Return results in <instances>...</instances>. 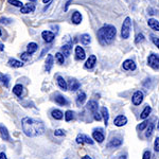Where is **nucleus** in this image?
<instances>
[{"label":"nucleus","mask_w":159,"mask_h":159,"mask_svg":"<svg viewBox=\"0 0 159 159\" xmlns=\"http://www.w3.org/2000/svg\"><path fill=\"white\" fill-rule=\"evenodd\" d=\"M49 1H50V0H43V3H49Z\"/></svg>","instance_id":"50"},{"label":"nucleus","mask_w":159,"mask_h":159,"mask_svg":"<svg viewBox=\"0 0 159 159\" xmlns=\"http://www.w3.org/2000/svg\"><path fill=\"white\" fill-rule=\"evenodd\" d=\"M75 141H76V143H79V144H84V143H87V144H90V145L93 144V140H92L90 137H88V136H86L84 134L78 135Z\"/></svg>","instance_id":"5"},{"label":"nucleus","mask_w":159,"mask_h":159,"mask_svg":"<svg viewBox=\"0 0 159 159\" xmlns=\"http://www.w3.org/2000/svg\"><path fill=\"white\" fill-rule=\"evenodd\" d=\"M153 130H154V124H150L147 126V132H145V137L150 138L151 136L153 134Z\"/></svg>","instance_id":"35"},{"label":"nucleus","mask_w":159,"mask_h":159,"mask_svg":"<svg viewBox=\"0 0 159 159\" xmlns=\"http://www.w3.org/2000/svg\"><path fill=\"white\" fill-rule=\"evenodd\" d=\"M87 109L89 110V111H91V112H97V110H98L99 108V105H98V102H96V101H89L88 103H87Z\"/></svg>","instance_id":"17"},{"label":"nucleus","mask_w":159,"mask_h":159,"mask_svg":"<svg viewBox=\"0 0 159 159\" xmlns=\"http://www.w3.org/2000/svg\"><path fill=\"white\" fill-rule=\"evenodd\" d=\"M0 136H1V138L3 140L11 141V137H10V134L7 132V129L2 124H0Z\"/></svg>","instance_id":"10"},{"label":"nucleus","mask_w":159,"mask_h":159,"mask_svg":"<svg viewBox=\"0 0 159 159\" xmlns=\"http://www.w3.org/2000/svg\"><path fill=\"white\" fill-rule=\"evenodd\" d=\"M64 117H65V120L67 122H69V121H71V120L73 119V111L72 110H67V111L65 112V115H64Z\"/></svg>","instance_id":"33"},{"label":"nucleus","mask_w":159,"mask_h":159,"mask_svg":"<svg viewBox=\"0 0 159 159\" xmlns=\"http://www.w3.org/2000/svg\"><path fill=\"white\" fill-rule=\"evenodd\" d=\"M122 67L124 70H136V64L134 61L132 60H126L123 61Z\"/></svg>","instance_id":"9"},{"label":"nucleus","mask_w":159,"mask_h":159,"mask_svg":"<svg viewBox=\"0 0 159 159\" xmlns=\"http://www.w3.org/2000/svg\"><path fill=\"white\" fill-rule=\"evenodd\" d=\"M80 87H81V84H80L79 81H76L75 79L70 80V82H69V88H70L71 91H76Z\"/></svg>","instance_id":"15"},{"label":"nucleus","mask_w":159,"mask_h":159,"mask_svg":"<svg viewBox=\"0 0 159 159\" xmlns=\"http://www.w3.org/2000/svg\"><path fill=\"white\" fill-rule=\"evenodd\" d=\"M101 116L104 119V124L107 125L108 124V120H109V114H108V109L106 107H102L101 108Z\"/></svg>","instance_id":"22"},{"label":"nucleus","mask_w":159,"mask_h":159,"mask_svg":"<svg viewBox=\"0 0 159 159\" xmlns=\"http://www.w3.org/2000/svg\"><path fill=\"white\" fill-rule=\"evenodd\" d=\"M61 53L64 56H69L71 53V45H64L61 49Z\"/></svg>","instance_id":"27"},{"label":"nucleus","mask_w":159,"mask_h":159,"mask_svg":"<svg viewBox=\"0 0 159 159\" xmlns=\"http://www.w3.org/2000/svg\"><path fill=\"white\" fill-rule=\"evenodd\" d=\"M52 67H53V56L49 54L47 56V60H46V70H47V72L51 71Z\"/></svg>","instance_id":"23"},{"label":"nucleus","mask_w":159,"mask_h":159,"mask_svg":"<svg viewBox=\"0 0 159 159\" xmlns=\"http://www.w3.org/2000/svg\"><path fill=\"white\" fill-rule=\"evenodd\" d=\"M30 54L28 52H24L21 55H20V57H21V60L24 61H29L30 60Z\"/></svg>","instance_id":"41"},{"label":"nucleus","mask_w":159,"mask_h":159,"mask_svg":"<svg viewBox=\"0 0 159 159\" xmlns=\"http://www.w3.org/2000/svg\"><path fill=\"white\" fill-rule=\"evenodd\" d=\"M37 48H38L37 43H30L29 45H28V47H27V49H28L27 52L31 55V54H33L34 52H36Z\"/></svg>","instance_id":"29"},{"label":"nucleus","mask_w":159,"mask_h":159,"mask_svg":"<svg viewBox=\"0 0 159 159\" xmlns=\"http://www.w3.org/2000/svg\"><path fill=\"white\" fill-rule=\"evenodd\" d=\"M0 159H7L6 154H4V153H0Z\"/></svg>","instance_id":"47"},{"label":"nucleus","mask_w":159,"mask_h":159,"mask_svg":"<svg viewBox=\"0 0 159 159\" xmlns=\"http://www.w3.org/2000/svg\"><path fill=\"white\" fill-rule=\"evenodd\" d=\"M148 125V122H147V121H143L142 123H141L140 125H138L137 129H139V130H144L145 129H147Z\"/></svg>","instance_id":"39"},{"label":"nucleus","mask_w":159,"mask_h":159,"mask_svg":"<svg viewBox=\"0 0 159 159\" xmlns=\"http://www.w3.org/2000/svg\"><path fill=\"white\" fill-rule=\"evenodd\" d=\"M71 2H72V0H68V2L66 3V7H65V11H67V10H68V7L70 6Z\"/></svg>","instance_id":"46"},{"label":"nucleus","mask_w":159,"mask_h":159,"mask_svg":"<svg viewBox=\"0 0 159 159\" xmlns=\"http://www.w3.org/2000/svg\"><path fill=\"white\" fill-rule=\"evenodd\" d=\"M154 151L156 153L159 152V137H157L155 139V142H154Z\"/></svg>","instance_id":"40"},{"label":"nucleus","mask_w":159,"mask_h":159,"mask_svg":"<svg viewBox=\"0 0 159 159\" xmlns=\"http://www.w3.org/2000/svg\"><path fill=\"white\" fill-rule=\"evenodd\" d=\"M148 65L150 66V67H152L153 69H155V70H158V68H159V57H158V55L152 53V54L148 56Z\"/></svg>","instance_id":"4"},{"label":"nucleus","mask_w":159,"mask_h":159,"mask_svg":"<svg viewBox=\"0 0 159 159\" xmlns=\"http://www.w3.org/2000/svg\"><path fill=\"white\" fill-rule=\"evenodd\" d=\"M96 63H97V56L96 55H90L85 63V68L86 69H92L94 67V65H96Z\"/></svg>","instance_id":"11"},{"label":"nucleus","mask_w":159,"mask_h":159,"mask_svg":"<svg viewBox=\"0 0 159 159\" xmlns=\"http://www.w3.org/2000/svg\"><path fill=\"white\" fill-rule=\"evenodd\" d=\"M151 37H152V42L154 43V45L156 46V47H159V40H158V37H156L155 35H151Z\"/></svg>","instance_id":"43"},{"label":"nucleus","mask_w":159,"mask_h":159,"mask_svg":"<svg viewBox=\"0 0 159 159\" xmlns=\"http://www.w3.org/2000/svg\"><path fill=\"white\" fill-rule=\"evenodd\" d=\"M0 82H1L6 87H7L9 86V83H10V78L7 75V74L0 73Z\"/></svg>","instance_id":"31"},{"label":"nucleus","mask_w":159,"mask_h":159,"mask_svg":"<svg viewBox=\"0 0 159 159\" xmlns=\"http://www.w3.org/2000/svg\"><path fill=\"white\" fill-rule=\"evenodd\" d=\"M151 111H152V107L151 106H145V108L142 110V112H141V115H140V118L142 120H144V119H147V118L148 117V115L151 114Z\"/></svg>","instance_id":"28"},{"label":"nucleus","mask_w":159,"mask_h":159,"mask_svg":"<svg viewBox=\"0 0 159 159\" xmlns=\"http://www.w3.org/2000/svg\"><path fill=\"white\" fill-rule=\"evenodd\" d=\"M120 159H126V155H123V156H121V157H120Z\"/></svg>","instance_id":"51"},{"label":"nucleus","mask_w":159,"mask_h":159,"mask_svg":"<svg viewBox=\"0 0 159 159\" xmlns=\"http://www.w3.org/2000/svg\"><path fill=\"white\" fill-rule=\"evenodd\" d=\"M54 101H55L56 104L61 105V106H67V105H68V101L66 100V98H64V97L61 96V94H57V96H55Z\"/></svg>","instance_id":"16"},{"label":"nucleus","mask_w":159,"mask_h":159,"mask_svg":"<svg viewBox=\"0 0 159 159\" xmlns=\"http://www.w3.org/2000/svg\"><path fill=\"white\" fill-rule=\"evenodd\" d=\"M66 135V133H65V130L64 129H56L55 132H54V136H65Z\"/></svg>","instance_id":"42"},{"label":"nucleus","mask_w":159,"mask_h":159,"mask_svg":"<svg viewBox=\"0 0 159 159\" xmlns=\"http://www.w3.org/2000/svg\"><path fill=\"white\" fill-rule=\"evenodd\" d=\"M71 20H72V22L74 25H79V24H81V21H82V15H81V13L78 12V11H75L72 14V17H71Z\"/></svg>","instance_id":"20"},{"label":"nucleus","mask_w":159,"mask_h":159,"mask_svg":"<svg viewBox=\"0 0 159 159\" xmlns=\"http://www.w3.org/2000/svg\"><path fill=\"white\" fill-rule=\"evenodd\" d=\"M142 159H151V152L150 151H145V152L143 153Z\"/></svg>","instance_id":"44"},{"label":"nucleus","mask_w":159,"mask_h":159,"mask_svg":"<svg viewBox=\"0 0 159 159\" xmlns=\"http://www.w3.org/2000/svg\"><path fill=\"white\" fill-rule=\"evenodd\" d=\"M75 56L80 61H83L84 58L86 57L85 51H84V49L82 47H80V46H76L75 47Z\"/></svg>","instance_id":"14"},{"label":"nucleus","mask_w":159,"mask_h":159,"mask_svg":"<svg viewBox=\"0 0 159 159\" xmlns=\"http://www.w3.org/2000/svg\"><path fill=\"white\" fill-rule=\"evenodd\" d=\"M42 37L43 38V40L47 43H51L55 37V34L51 31H43L42 33Z\"/></svg>","instance_id":"8"},{"label":"nucleus","mask_w":159,"mask_h":159,"mask_svg":"<svg viewBox=\"0 0 159 159\" xmlns=\"http://www.w3.org/2000/svg\"><path fill=\"white\" fill-rule=\"evenodd\" d=\"M114 123H115V125L118 127L124 126V125L127 123V118L125 116H123V115H120V116H118L116 119H115Z\"/></svg>","instance_id":"7"},{"label":"nucleus","mask_w":159,"mask_h":159,"mask_svg":"<svg viewBox=\"0 0 159 159\" xmlns=\"http://www.w3.org/2000/svg\"><path fill=\"white\" fill-rule=\"evenodd\" d=\"M82 159H92V158L89 157L88 155H86V156H84V157H82Z\"/></svg>","instance_id":"48"},{"label":"nucleus","mask_w":159,"mask_h":159,"mask_svg":"<svg viewBox=\"0 0 159 159\" xmlns=\"http://www.w3.org/2000/svg\"><path fill=\"white\" fill-rule=\"evenodd\" d=\"M30 1H36V0H30Z\"/></svg>","instance_id":"53"},{"label":"nucleus","mask_w":159,"mask_h":159,"mask_svg":"<svg viewBox=\"0 0 159 159\" xmlns=\"http://www.w3.org/2000/svg\"><path fill=\"white\" fill-rule=\"evenodd\" d=\"M117 34V30L114 25H103L99 31H98V38L101 45H109L112 40L115 39Z\"/></svg>","instance_id":"2"},{"label":"nucleus","mask_w":159,"mask_h":159,"mask_svg":"<svg viewBox=\"0 0 159 159\" xmlns=\"http://www.w3.org/2000/svg\"><path fill=\"white\" fill-rule=\"evenodd\" d=\"M21 126L25 135L28 137H37L45 133V125L42 121L25 117L21 120Z\"/></svg>","instance_id":"1"},{"label":"nucleus","mask_w":159,"mask_h":159,"mask_svg":"<svg viewBox=\"0 0 159 159\" xmlns=\"http://www.w3.org/2000/svg\"><path fill=\"white\" fill-rule=\"evenodd\" d=\"M123 143V140L121 138H114V139L110 140V142L108 143V148H117V147H121Z\"/></svg>","instance_id":"18"},{"label":"nucleus","mask_w":159,"mask_h":159,"mask_svg":"<svg viewBox=\"0 0 159 159\" xmlns=\"http://www.w3.org/2000/svg\"><path fill=\"white\" fill-rule=\"evenodd\" d=\"M22 91H24V86L21 84H17L13 87V93L16 94L17 97H20L22 94Z\"/></svg>","instance_id":"26"},{"label":"nucleus","mask_w":159,"mask_h":159,"mask_svg":"<svg viewBox=\"0 0 159 159\" xmlns=\"http://www.w3.org/2000/svg\"><path fill=\"white\" fill-rule=\"evenodd\" d=\"M7 64H9L10 67H13V68H20L24 66L22 61H17V60H15V58H10L9 61H7Z\"/></svg>","instance_id":"19"},{"label":"nucleus","mask_w":159,"mask_h":159,"mask_svg":"<svg viewBox=\"0 0 159 159\" xmlns=\"http://www.w3.org/2000/svg\"><path fill=\"white\" fill-rule=\"evenodd\" d=\"M130 27H132V21L129 17H126L123 21L122 28H121V37L123 39H127L130 34Z\"/></svg>","instance_id":"3"},{"label":"nucleus","mask_w":159,"mask_h":159,"mask_svg":"<svg viewBox=\"0 0 159 159\" xmlns=\"http://www.w3.org/2000/svg\"><path fill=\"white\" fill-rule=\"evenodd\" d=\"M2 35V31H1V28H0V36Z\"/></svg>","instance_id":"52"},{"label":"nucleus","mask_w":159,"mask_h":159,"mask_svg":"<svg viewBox=\"0 0 159 159\" xmlns=\"http://www.w3.org/2000/svg\"><path fill=\"white\" fill-rule=\"evenodd\" d=\"M7 1H9V3H11L14 7H22V6H24V3L21 1H19V0H7Z\"/></svg>","instance_id":"36"},{"label":"nucleus","mask_w":159,"mask_h":159,"mask_svg":"<svg viewBox=\"0 0 159 159\" xmlns=\"http://www.w3.org/2000/svg\"><path fill=\"white\" fill-rule=\"evenodd\" d=\"M51 116L54 118L55 120H61L64 118V114L60 109H53L52 111H51Z\"/></svg>","instance_id":"24"},{"label":"nucleus","mask_w":159,"mask_h":159,"mask_svg":"<svg viewBox=\"0 0 159 159\" xmlns=\"http://www.w3.org/2000/svg\"><path fill=\"white\" fill-rule=\"evenodd\" d=\"M90 42H91V37L89 34H83L81 36V43L83 45H88V43H90Z\"/></svg>","instance_id":"32"},{"label":"nucleus","mask_w":159,"mask_h":159,"mask_svg":"<svg viewBox=\"0 0 159 159\" xmlns=\"http://www.w3.org/2000/svg\"><path fill=\"white\" fill-rule=\"evenodd\" d=\"M4 49V46H3V43H0V50H3Z\"/></svg>","instance_id":"49"},{"label":"nucleus","mask_w":159,"mask_h":159,"mask_svg":"<svg viewBox=\"0 0 159 159\" xmlns=\"http://www.w3.org/2000/svg\"><path fill=\"white\" fill-rule=\"evenodd\" d=\"M55 58H56V61H57L60 65H63L64 61H65V57H64V55L61 54V52L56 53V54H55Z\"/></svg>","instance_id":"34"},{"label":"nucleus","mask_w":159,"mask_h":159,"mask_svg":"<svg viewBox=\"0 0 159 159\" xmlns=\"http://www.w3.org/2000/svg\"><path fill=\"white\" fill-rule=\"evenodd\" d=\"M148 27H150L151 29H153L154 31H159V22H158V20L151 18V19H148Z\"/></svg>","instance_id":"25"},{"label":"nucleus","mask_w":159,"mask_h":159,"mask_svg":"<svg viewBox=\"0 0 159 159\" xmlns=\"http://www.w3.org/2000/svg\"><path fill=\"white\" fill-rule=\"evenodd\" d=\"M92 138H93L96 141H98L99 143H102L104 141V135H103V133L101 132V129H99V130H94L93 133H92Z\"/></svg>","instance_id":"13"},{"label":"nucleus","mask_w":159,"mask_h":159,"mask_svg":"<svg viewBox=\"0 0 159 159\" xmlns=\"http://www.w3.org/2000/svg\"><path fill=\"white\" fill-rule=\"evenodd\" d=\"M57 84H58V86L61 88V90H64V91L67 90L68 84H67V82L65 81V79H64L63 76H57Z\"/></svg>","instance_id":"21"},{"label":"nucleus","mask_w":159,"mask_h":159,"mask_svg":"<svg viewBox=\"0 0 159 159\" xmlns=\"http://www.w3.org/2000/svg\"><path fill=\"white\" fill-rule=\"evenodd\" d=\"M142 42H144V35H143L142 33H139V34H137V36H136L135 43H140Z\"/></svg>","instance_id":"37"},{"label":"nucleus","mask_w":159,"mask_h":159,"mask_svg":"<svg viewBox=\"0 0 159 159\" xmlns=\"http://www.w3.org/2000/svg\"><path fill=\"white\" fill-rule=\"evenodd\" d=\"M94 120L96 121H101L102 120V116H101V114H99V112H94Z\"/></svg>","instance_id":"45"},{"label":"nucleus","mask_w":159,"mask_h":159,"mask_svg":"<svg viewBox=\"0 0 159 159\" xmlns=\"http://www.w3.org/2000/svg\"><path fill=\"white\" fill-rule=\"evenodd\" d=\"M11 22H12V19L7 18V17H1V18H0V24H2V25H10Z\"/></svg>","instance_id":"38"},{"label":"nucleus","mask_w":159,"mask_h":159,"mask_svg":"<svg viewBox=\"0 0 159 159\" xmlns=\"http://www.w3.org/2000/svg\"><path fill=\"white\" fill-rule=\"evenodd\" d=\"M86 100V94L84 93V92H81V93H79L78 98H76V104H78V106H81V105L84 104V102H85Z\"/></svg>","instance_id":"30"},{"label":"nucleus","mask_w":159,"mask_h":159,"mask_svg":"<svg viewBox=\"0 0 159 159\" xmlns=\"http://www.w3.org/2000/svg\"><path fill=\"white\" fill-rule=\"evenodd\" d=\"M143 98H144V96H143V92L142 91H140V90L136 91L135 93L133 94V98H132L133 104L136 105V106H137V105H140L141 103H142Z\"/></svg>","instance_id":"6"},{"label":"nucleus","mask_w":159,"mask_h":159,"mask_svg":"<svg viewBox=\"0 0 159 159\" xmlns=\"http://www.w3.org/2000/svg\"><path fill=\"white\" fill-rule=\"evenodd\" d=\"M35 6L33 3H28L24 4L22 7H20V13H24V14H28V13H32L34 12Z\"/></svg>","instance_id":"12"}]
</instances>
